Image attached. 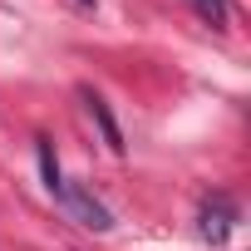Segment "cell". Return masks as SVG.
I'll list each match as a JSON object with an SVG mask.
<instances>
[{
  "label": "cell",
  "instance_id": "obj_1",
  "mask_svg": "<svg viewBox=\"0 0 251 251\" xmlns=\"http://www.w3.org/2000/svg\"><path fill=\"white\" fill-rule=\"evenodd\" d=\"M59 207H64L79 226H89V231H113V212H108L84 182H64V187H59Z\"/></svg>",
  "mask_w": 251,
  "mask_h": 251
},
{
  "label": "cell",
  "instance_id": "obj_2",
  "mask_svg": "<svg viewBox=\"0 0 251 251\" xmlns=\"http://www.w3.org/2000/svg\"><path fill=\"white\" fill-rule=\"evenodd\" d=\"M197 231H202V241L222 246V241L236 231V202H231L226 192H212V197L202 202V212H197Z\"/></svg>",
  "mask_w": 251,
  "mask_h": 251
},
{
  "label": "cell",
  "instance_id": "obj_3",
  "mask_svg": "<svg viewBox=\"0 0 251 251\" xmlns=\"http://www.w3.org/2000/svg\"><path fill=\"white\" fill-rule=\"evenodd\" d=\"M79 99H84V108H89V118L99 123V133H103V143L113 148V153H123L128 143H123V133H118V123H113V113H108V103L94 94V89H79Z\"/></svg>",
  "mask_w": 251,
  "mask_h": 251
},
{
  "label": "cell",
  "instance_id": "obj_4",
  "mask_svg": "<svg viewBox=\"0 0 251 251\" xmlns=\"http://www.w3.org/2000/svg\"><path fill=\"white\" fill-rule=\"evenodd\" d=\"M35 153H40V177H45V187L59 197V187H64V173H59V158H54V143L50 138H35Z\"/></svg>",
  "mask_w": 251,
  "mask_h": 251
},
{
  "label": "cell",
  "instance_id": "obj_5",
  "mask_svg": "<svg viewBox=\"0 0 251 251\" xmlns=\"http://www.w3.org/2000/svg\"><path fill=\"white\" fill-rule=\"evenodd\" d=\"M192 5H197V15H202L212 30H226V15H231L226 0H192Z\"/></svg>",
  "mask_w": 251,
  "mask_h": 251
},
{
  "label": "cell",
  "instance_id": "obj_6",
  "mask_svg": "<svg viewBox=\"0 0 251 251\" xmlns=\"http://www.w3.org/2000/svg\"><path fill=\"white\" fill-rule=\"evenodd\" d=\"M79 5H94V0H79Z\"/></svg>",
  "mask_w": 251,
  "mask_h": 251
}]
</instances>
